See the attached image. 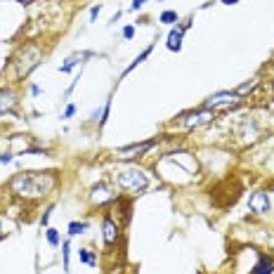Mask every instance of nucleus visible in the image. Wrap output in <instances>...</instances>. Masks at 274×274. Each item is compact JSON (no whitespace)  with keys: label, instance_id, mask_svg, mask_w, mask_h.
<instances>
[{"label":"nucleus","instance_id":"1","mask_svg":"<svg viewBox=\"0 0 274 274\" xmlns=\"http://www.w3.org/2000/svg\"><path fill=\"white\" fill-rule=\"evenodd\" d=\"M57 170H24L10 180V191L24 201H38L57 187Z\"/></svg>","mask_w":274,"mask_h":274},{"label":"nucleus","instance_id":"2","mask_svg":"<svg viewBox=\"0 0 274 274\" xmlns=\"http://www.w3.org/2000/svg\"><path fill=\"white\" fill-rule=\"evenodd\" d=\"M114 182L121 191H144L149 187V175H147V170L137 168V166H125V168H118L114 173Z\"/></svg>","mask_w":274,"mask_h":274},{"label":"nucleus","instance_id":"3","mask_svg":"<svg viewBox=\"0 0 274 274\" xmlns=\"http://www.w3.org/2000/svg\"><path fill=\"white\" fill-rule=\"evenodd\" d=\"M43 57H45V50H43L38 43H29V45H24L19 52H17V57H14L17 76H19V78H26L33 69H38Z\"/></svg>","mask_w":274,"mask_h":274},{"label":"nucleus","instance_id":"4","mask_svg":"<svg viewBox=\"0 0 274 274\" xmlns=\"http://www.w3.org/2000/svg\"><path fill=\"white\" fill-rule=\"evenodd\" d=\"M215 118V111L213 109H196V111H189V114H184L182 116V123H184V128H199V125H203V123H210Z\"/></svg>","mask_w":274,"mask_h":274},{"label":"nucleus","instance_id":"5","mask_svg":"<svg viewBox=\"0 0 274 274\" xmlns=\"http://www.w3.org/2000/svg\"><path fill=\"white\" fill-rule=\"evenodd\" d=\"M88 199H90L92 206H104V203H114V201H116V194H114V191H111L104 182H99V184H95V187L90 189Z\"/></svg>","mask_w":274,"mask_h":274},{"label":"nucleus","instance_id":"6","mask_svg":"<svg viewBox=\"0 0 274 274\" xmlns=\"http://www.w3.org/2000/svg\"><path fill=\"white\" fill-rule=\"evenodd\" d=\"M248 208L253 210L255 215H267L269 208H272L269 194L267 191H255V194H251V199H248Z\"/></svg>","mask_w":274,"mask_h":274},{"label":"nucleus","instance_id":"7","mask_svg":"<svg viewBox=\"0 0 274 274\" xmlns=\"http://www.w3.org/2000/svg\"><path fill=\"white\" fill-rule=\"evenodd\" d=\"M118 236H121V227L114 222L111 215H104V222H102V241H104V246L106 248L114 246L118 241Z\"/></svg>","mask_w":274,"mask_h":274},{"label":"nucleus","instance_id":"8","mask_svg":"<svg viewBox=\"0 0 274 274\" xmlns=\"http://www.w3.org/2000/svg\"><path fill=\"white\" fill-rule=\"evenodd\" d=\"M17 106V92L12 88H0V116L12 114Z\"/></svg>","mask_w":274,"mask_h":274},{"label":"nucleus","instance_id":"9","mask_svg":"<svg viewBox=\"0 0 274 274\" xmlns=\"http://www.w3.org/2000/svg\"><path fill=\"white\" fill-rule=\"evenodd\" d=\"M182 36H184V31L180 26H175L173 31L168 33V38H166V47H168L170 52H180V50H182Z\"/></svg>","mask_w":274,"mask_h":274},{"label":"nucleus","instance_id":"10","mask_svg":"<svg viewBox=\"0 0 274 274\" xmlns=\"http://www.w3.org/2000/svg\"><path fill=\"white\" fill-rule=\"evenodd\" d=\"M92 57V52H76V54H71V57L66 59L64 64L59 66V73H69V71H73L78 64H83V59H90Z\"/></svg>","mask_w":274,"mask_h":274},{"label":"nucleus","instance_id":"11","mask_svg":"<svg viewBox=\"0 0 274 274\" xmlns=\"http://www.w3.org/2000/svg\"><path fill=\"white\" fill-rule=\"evenodd\" d=\"M154 144H156V140H149V142H142V144H128V147H121L118 154H144V151H149Z\"/></svg>","mask_w":274,"mask_h":274},{"label":"nucleus","instance_id":"12","mask_svg":"<svg viewBox=\"0 0 274 274\" xmlns=\"http://www.w3.org/2000/svg\"><path fill=\"white\" fill-rule=\"evenodd\" d=\"M151 52H154V43H151L149 47H144L142 52H140V54H137V57H135V59H132V62H130V66H125V71L121 73V78H125V76H128V73L132 71V69H137V66L142 64V62H144V59H147V57H149Z\"/></svg>","mask_w":274,"mask_h":274},{"label":"nucleus","instance_id":"13","mask_svg":"<svg viewBox=\"0 0 274 274\" xmlns=\"http://www.w3.org/2000/svg\"><path fill=\"white\" fill-rule=\"evenodd\" d=\"M272 272H274V260L269 255H260V260H258V265L253 267L251 274H272Z\"/></svg>","mask_w":274,"mask_h":274},{"label":"nucleus","instance_id":"14","mask_svg":"<svg viewBox=\"0 0 274 274\" xmlns=\"http://www.w3.org/2000/svg\"><path fill=\"white\" fill-rule=\"evenodd\" d=\"M78 260L83 262V265H88V267H95V265H97V258H95V253H92L90 248H80Z\"/></svg>","mask_w":274,"mask_h":274},{"label":"nucleus","instance_id":"15","mask_svg":"<svg viewBox=\"0 0 274 274\" xmlns=\"http://www.w3.org/2000/svg\"><path fill=\"white\" fill-rule=\"evenodd\" d=\"M88 222H69V236H78V234H85L88 232Z\"/></svg>","mask_w":274,"mask_h":274},{"label":"nucleus","instance_id":"16","mask_svg":"<svg viewBox=\"0 0 274 274\" xmlns=\"http://www.w3.org/2000/svg\"><path fill=\"white\" fill-rule=\"evenodd\" d=\"M158 21H161V24H177V21H180V14L173 12V10H163L161 17H158Z\"/></svg>","mask_w":274,"mask_h":274},{"label":"nucleus","instance_id":"17","mask_svg":"<svg viewBox=\"0 0 274 274\" xmlns=\"http://www.w3.org/2000/svg\"><path fill=\"white\" fill-rule=\"evenodd\" d=\"M255 88H258V80H248V83L239 85L234 92H236V97H243V95H248V92H253Z\"/></svg>","mask_w":274,"mask_h":274},{"label":"nucleus","instance_id":"18","mask_svg":"<svg viewBox=\"0 0 274 274\" xmlns=\"http://www.w3.org/2000/svg\"><path fill=\"white\" fill-rule=\"evenodd\" d=\"M69 255H71V241H62V258H64V272H69Z\"/></svg>","mask_w":274,"mask_h":274},{"label":"nucleus","instance_id":"19","mask_svg":"<svg viewBox=\"0 0 274 274\" xmlns=\"http://www.w3.org/2000/svg\"><path fill=\"white\" fill-rule=\"evenodd\" d=\"M45 236H47V243H50V246H52V248H57V246H59V232H57V229L47 227Z\"/></svg>","mask_w":274,"mask_h":274},{"label":"nucleus","instance_id":"20","mask_svg":"<svg viewBox=\"0 0 274 274\" xmlns=\"http://www.w3.org/2000/svg\"><path fill=\"white\" fill-rule=\"evenodd\" d=\"M123 38H125V40H132V38H135V26H132V24H128V26L123 29Z\"/></svg>","mask_w":274,"mask_h":274},{"label":"nucleus","instance_id":"21","mask_svg":"<svg viewBox=\"0 0 274 274\" xmlns=\"http://www.w3.org/2000/svg\"><path fill=\"white\" fill-rule=\"evenodd\" d=\"M73 114H76V104H66L64 114H62V118H71Z\"/></svg>","mask_w":274,"mask_h":274},{"label":"nucleus","instance_id":"22","mask_svg":"<svg viewBox=\"0 0 274 274\" xmlns=\"http://www.w3.org/2000/svg\"><path fill=\"white\" fill-rule=\"evenodd\" d=\"M144 3H149V0H132V3H130V10H135V12H137V10H142Z\"/></svg>","mask_w":274,"mask_h":274},{"label":"nucleus","instance_id":"23","mask_svg":"<svg viewBox=\"0 0 274 274\" xmlns=\"http://www.w3.org/2000/svg\"><path fill=\"white\" fill-rule=\"evenodd\" d=\"M99 12H102V5H95V7H92V10H90V21H95V19H97V17H99Z\"/></svg>","mask_w":274,"mask_h":274},{"label":"nucleus","instance_id":"24","mask_svg":"<svg viewBox=\"0 0 274 274\" xmlns=\"http://www.w3.org/2000/svg\"><path fill=\"white\" fill-rule=\"evenodd\" d=\"M50 213H52V206H50V208L43 213V217H40V225H47V220H50Z\"/></svg>","mask_w":274,"mask_h":274},{"label":"nucleus","instance_id":"25","mask_svg":"<svg viewBox=\"0 0 274 274\" xmlns=\"http://www.w3.org/2000/svg\"><path fill=\"white\" fill-rule=\"evenodd\" d=\"M12 161V154H0V163H10Z\"/></svg>","mask_w":274,"mask_h":274},{"label":"nucleus","instance_id":"26","mask_svg":"<svg viewBox=\"0 0 274 274\" xmlns=\"http://www.w3.org/2000/svg\"><path fill=\"white\" fill-rule=\"evenodd\" d=\"M118 19H121V10H118V12L116 14H114V17H111V24H116V21Z\"/></svg>","mask_w":274,"mask_h":274},{"label":"nucleus","instance_id":"27","mask_svg":"<svg viewBox=\"0 0 274 274\" xmlns=\"http://www.w3.org/2000/svg\"><path fill=\"white\" fill-rule=\"evenodd\" d=\"M31 95H40V88H38V85H31Z\"/></svg>","mask_w":274,"mask_h":274},{"label":"nucleus","instance_id":"28","mask_svg":"<svg viewBox=\"0 0 274 274\" xmlns=\"http://www.w3.org/2000/svg\"><path fill=\"white\" fill-rule=\"evenodd\" d=\"M239 0H222V5H236Z\"/></svg>","mask_w":274,"mask_h":274},{"label":"nucleus","instance_id":"29","mask_svg":"<svg viewBox=\"0 0 274 274\" xmlns=\"http://www.w3.org/2000/svg\"><path fill=\"white\" fill-rule=\"evenodd\" d=\"M0 236H3V225H0Z\"/></svg>","mask_w":274,"mask_h":274}]
</instances>
